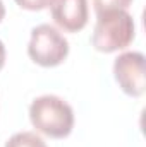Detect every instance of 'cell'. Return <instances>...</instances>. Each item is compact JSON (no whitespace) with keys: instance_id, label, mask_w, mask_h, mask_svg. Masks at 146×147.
Here are the masks:
<instances>
[{"instance_id":"cell-1","label":"cell","mask_w":146,"mask_h":147,"mask_svg":"<svg viewBox=\"0 0 146 147\" xmlns=\"http://www.w3.org/2000/svg\"><path fill=\"white\" fill-rule=\"evenodd\" d=\"M29 120L38 132L52 139H64L74 128V111L71 105L55 94L36 98L29 106Z\"/></svg>"},{"instance_id":"cell-2","label":"cell","mask_w":146,"mask_h":147,"mask_svg":"<svg viewBox=\"0 0 146 147\" xmlns=\"http://www.w3.org/2000/svg\"><path fill=\"white\" fill-rule=\"evenodd\" d=\"M91 43L98 51L113 53L127 48L136 34L134 19L127 10H107L96 14Z\"/></svg>"},{"instance_id":"cell-3","label":"cell","mask_w":146,"mask_h":147,"mask_svg":"<svg viewBox=\"0 0 146 147\" xmlns=\"http://www.w3.org/2000/svg\"><path fill=\"white\" fill-rule=\"evenodd\" d=\"M28 55L41 67L60 65L69 55V41L57 28L50 24H40L31 31Z\"/></svg>"},{"instance_id":"cell-4","label":"cell","mask_w":146,"mask_h":147,"mask_svg":"<svg viewBox=\"0 0 146 147\" xmlns=\"http://www.w3.org/2000/svg\"><path fill=\"white\" fill-rule=\"evenodd\" d=\"M113 75L120 89L129 96L145 92V55L139 51H126L113 62Z\"/></svg>"},{"instance_id":"cell-5","label":"cell","mask_w":146,"mask_h":147,"mask_svg":"<svg viewBox=\"0 0 146 147\" xmlns=\"http://www.w3.org/2000/svg\"><path fill=\"white\" fill-rule=\"evenodd\" d=\"M52 17L59 28L77 33L88 24V0H52Z\"/></svg>"},{"instance_id":"cell-6","label":"cell","mask_w":146,"mask_h":147,"mask_svg":"<svg viewBox=\"0 0 146 147\" xmlns=\"http://www.w3.org/2000/svg\"><path fill=\"white\" fill-rule=\"evenodd\" d=\"M5 147H46V144L35 132H17L5 142Z\"/></svg>"},{"instance_id":"cell-7","label":"cell","mask_w":146,"mask_h":147,"mask_svg":"<svg viewBox=\"0 0 146 147\" xmlns=\"http://www.w3.org/2000/svg\"><path fill=\"white\" fill-rule=\"evenodd\" d=\"M132 0H93V7L96 14L107 12V10H126Z\"/></svg>"},{"instance_id":"cell-8","label":"cell","mask_w":146,"mask_h":147,"mask_svg":"<svg viewBox=\"0 0 146 147\" xmlns=\"http://www.w3.org/2000/svg\"><path fill=\"white\" fill-rule=\"evenodd\" d=\"M16 3L26 10H43L50 7L52 0H16Z\"/></svg>"},{"instance_id":"cell-9","label":"cell","mask_w":146,"mask_h":147,"mask_svg":"<svg viewBox=\"0 0 146 147\" xmlns=\"http://www.w3.org/2000/svg\"><path fill=\"white\" fill-rule=\"evenodd\" d=\"M3 63H5V46H3V43L0 39V70H2Z\"/></svg>"},{"instance_id":"cell-10","label":"cell","mask_w":146,"mask_h":147,"mask_svg":"<svg viewBox=\"0 0 146 147\" xmlns=\"http://www.w3.org/2000/svg\"><path fill=\"white\" fill-rule=\"evenodd\" d=\"M3 16H5V5H3V2L0 0V22H2V19H3Z\"/></svg>"}]
</instances>
